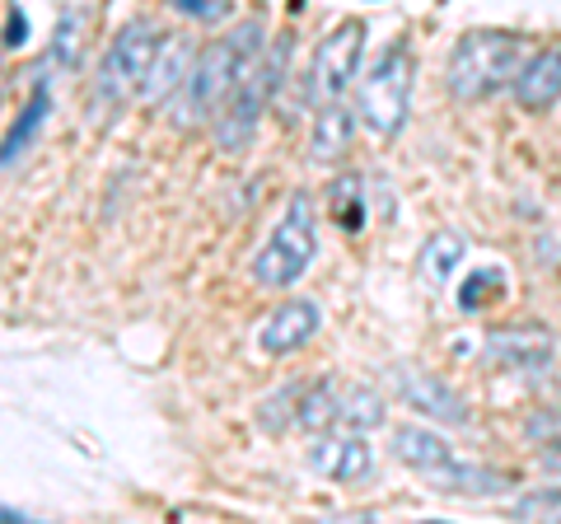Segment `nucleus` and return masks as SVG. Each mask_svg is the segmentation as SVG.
<instances>
[{"instance_id":"nucleus-1","label":"nucleus","mask_w":561,"mask_h":524,"mask_svg":"<svg viewBox=\"0 0 561 524\" xmlns=\"http://www.w3.org/2000/svg\"><path fill=\"white\" fill-rule=\"evenodd\" d=\"M257 57H262V20L257 14L243 29H230V33H220V38H210L197 57H192V71L183 80V99H179V122H187V127L192 122H216Z\"/></svg>"},{"instance_id":"nucleus-2","label":"nucleus","mask_w":561,"mask_h":524,"mask_svg":"<svg viewBox=\"0 0 561 524\" xmlns=\"http://www.w3.org/2000/svg\"><path fill=\"white\" fill-rule=\"evenodd\" d=\"M393 459L408 464L412 474L426 478V487H435L445 497H501L515 482L511 474L459 459L454 445L445 435H435L431 426H393Z\"/></svg>"},{"instance_id":"nucleus-3","label":"nucleus","mask_w":561,"mask_h":524,"mask_svg":"<svg viewBox=\"0 0 561 524\" xmlns=\"http://www.w3.org/2000/svg\"><path fill=\"white\" fill-rule=\"evenodd\" d=\"M524 66V38L501 29H472L463 33L449 52V71L445 84L459 103H482L491 94H501Z\"/></svg>"},{"instance_id":"nucleus-4","label":"nucleus","mask_w":561,"mask_h":524,"mask_svg":"<svg viewBox=\"0 0 561 524\" xmlns=\"http://www.w3.org/2000/svg\"><path fill=\"white\" fill-rule=\"evenodd\" d=\"M313 258H319V206L309 192H295L272 239L253 258V282L267 291H286L313 267Z\"/></svg>"},{"instance_id":"nucleus-5","label":"nucleus","mask_w":561,"mask_h":524,"mask_svg":"<svg viewBox=\"0 0 561 524\" xmlns=\"http://www.w3.org/2000/svg\"><path fill=\"white\" fill-rule=\"evenodd\" d=\"M290 47H295V43H290V33H286L280 43H272V52L249 66V76L239 80V90H234L230 103L220 109V117H216V146H220L225 155H239V150H249V146H253L262 113L272 109L276 90L286 84Z\"/></svg>"},{"instance_id":"nucleus-6","label":"nucleus","mask_w":561,"mask_h":524,"mask_svg":"<svg viewBox=\"0 0 561 524\" xmlns=\"http://www.w3.org/2000/svg\"><path fill=\"white\" fill-rule=\"evenodd\" d=\"M412 80H416V61L408 38H398L379 52V61L365 71L360 94H356V117L370 127L375 136H398L408 127V109H412Z\"/></svg>"},{"instance_id":"nucleus-7","label":"nucleus","mask_w":561,"mask_h":524,"mask_svg":"<svg viewBox=\"0 0 561 524\" xmlns=\"http://www.w3.org/2000/svg\"><path fill=\"white\" fill-rule=\"evenodd\" d=\"M160 38L164 33L154 29V20H131V24L117 29V38L108 43V52H103L99 76H94V103L99 109H122L131 94H140L154 52H160Z\"/></svg>"},{"instance_id":"nucleus-8","label":"nucleus","mask_w":561,"mask_h":524,"mask_svg":"<svg viewBox=\"0 0 561 524\" xmlns=\"http://www.w3.org/2000/svg\"><path fill=\"white\" fill-rule=\"evenodd\" d=\"M360 57H365V24H342L337 33H328L313 52V66H309V103L323 109V103H337L351 84H356L360 71Z\"/></svg>"},{"instance_id":"nucleus-9","label":"nucleus","mask_w":561,"mask_h":524,"mask_svg":"<svg viewBox=\"0 0 561 524\" xmlns=\"http://www.w3.org/2000/svg\"><path fill=\"white\" fill-rule=\"evenodd\" d=\"M486 365L505 375H542L552 365V333L542 323H511L486 333Z\"/></svg>"},{"instance_id":"nucleus-10","label":"nucleus","mask_w":561,"mask_h":524,"mask_svg":"<svg viewBox=\"0 0 561 524\" xmlns=\"http://www.w3.org/2000/svg\"><path fill=\"white\" fill-rule=\"evenodd\" d=\"M398 398L408 403L412 412L431 417V422H445V426H468L472 422V408L459 389H449L440 375L431 371H416V365H398Z\"/></svg>"},{"instance_id":"nucleus-11","label":"nucleus","mask_w":561,"mask_h":524,"mask_svg":"<svg viewBox=\"0 0 561 524\" xmlns=\"http://www.w3.org/2000/svg\"><path fill=\"white\" fill-rule=\"evenodd\" d=\"M319 328H323V309L313 300H305V295H295V300H280L267 319H262L257 346L267 356H295L319 338Z\"/></svg>"},{"instance_id":"nucleus-12","label":"nucleus","mask_w":561,"mask_h":524,"mask_svg":"<svg viewBox=\"0 0 561 524\" xmlns=\"http://www.w3.org/2000/svg\"><path fill=\"white\" fill-rule=\"evenodd\" d=\"M305 464L332 482H365L375 474V449L365 441V431H342V435L319 431V441L305 454Z\"/></svg>"},{"instance_id":"nucleus-13","label":"nucleus","mask_w":561,"mask_h":524,"mask_svg":"<svg viewBox=\"0 0 561 524\" xmlns=\"http://www.w3.org/2000/svg\"><path fill=\"white\" fill-rule=\"evenodd\" d=\"M511 94H515L519 109H529V113L552 109L561 99V43L538 47L534 57L519 66L515 80H511Z\"/></svg>"},{"instance_id":"nucleus-14","label":"nucleus","mask_w":561,"mask_h":524,"mask_svg":"<svg viewBox=\"0 0 561 524\" xmlns=\"http://www.w3.org/2000/svg\"><path fill=\"white\" fill-rule=\"evenodd\" d=\"M351 136H356V113L346 103H323L313 109V141H309V160L313 164H337L351 150Z\"/></svg>"},{"instance_id":"nucleus-15","label":"nucleus","mask_w":561,"mask_h":524,"mask_svg":"<svg viewBox=\"0 0 561 524\" xmlns=\"http://www.w3.org/2000/svg\"><path fill=\"white\" fill-rule=\"evenodd\" d=\"M192 57H197V52H192L187 38H160V52H154L140 94H146L150 103H164L173 90H183V80L192 71Z\"/></svg>"},{"instance_id":"nucleus-16","label":"nucleus","mask_w":561,"mask_h":524,"mask_svg":"<svg viewBox=\"0 0 561 524\" xmlns=\"http://www.w3.org/2000/svg\"><path fill=\"white\" fill-rule=\"evenodd\" d=\"M524 441L534 445L538 464L548 468V474H561V403L524 417Z\"/></svg>"},{"instance_id":"nucleus-17","label":"nucleus","mask_w":561,"mask_h":524,"mask_svg":"<svg viewBox=\"0 0 561 524\" xmlns=\"http://www.w3.org/2000/svg\"><path fill=\"white\" fill-rule=\"evenodd\" d=\"M463 258H468L463 235L440 230V235H431V239H426V249H421V276H426L431 286H445V282H449V272L459 267Z\"/></svg>"},{"instance_id":"nucleus-18","label":"nucleus","mask_w":561,"mask_h":524,"mask_svg":"<svg viewBox=\"0 0 561 524\" xmlns=\"http://www.w3.org/2000/svg\"><path fill=\"white\" fill-rule=\"evenodd\" d=\"M47 103H51L47 84H38V90H33V99L24 103L20 122H14L10 136L0 141V164H14V155H24V150L33 146V136H38V132H43V122H47Z\"/></svg>"},{"instance_id":"nucleus-19","label":"nucleus","mask_w":561,"mask_h":524,"mask_svg":"<svg viewBox=\"0 0 561 524\" xmlns=\"http://www.w3.org/2000/svg\"><path fill=\"white\" fill-rule=\"evenodd\" d=\"M383 417H389V412H383V398L375 389H365V384L337 394V426H346V431H375V426H383Z\"/></svg>"},{"instance_id":"nucleus-20","label":"nucleus","mask_w":561,"mask_h":524,"mask_svg":"<svg viewBox=\"0 0 561 524\" xmlns=\"http://www.w3.org/2000/svg\"><path fill=\"white\" fill-rule=\"evenodd\" d=\"M295 426H305V431H328V426H337V389L323 379V384H305V394H300V408H295Z\"/></svg>"},{"instance_id":"nucleus-21","label":"nucleus","mask_w":561,"mask_h":524,"mask_svg":"<svg viewBox=\"0 0 561 524\" xmlns=\"http://www.w3.org/2000/svg\"><path fill=\"white\" fill-rule=\"evenodd\" d=\"M505 272L501 267H478V272H468V282H463V291H459V309L463 314H478V309H486V305H496L501 295H505Z\"/></svg>"},{"instance_id":"nucleus-22","label":"nucleus","mask_w":561,"mask_h":524,"mask_svg":"<svg viewBox=\"0 0 561 524\" xmlns=\"http://www.w3.org/2000/svg\"><path fill=\"white\" fill-rule=\"evenodd\" d=\"M328 216L342 230H360L365 225V202H360V179H337L328 187Z\"/></svg>"},{"instance_id":"nucleus-23","label":"nucleus","mask_w":561,"mask_h":524,"mask_svg":"<svg viewBox=\"0 0 561 524\" xmlns=\"http://www.w3.org/2000/svg\"><path fill=\"white\" fill-rule=\"evenodd\" d=\"M519 520H561V487H542V492H529L515 501Z\"/></svg>"},{"instance_id":"nucleus-24","label":"nucleus","mask_w":561,"mask_h":524,"mask_svg":"<svg viewBox=\"0 0 561 524\" xmlns=\"http://www.w3.org/2000/svg\"><path fill=\"white\" fill-rule=\"evenodd\" d=\"M179 14H187V20H202V24H220L225 14H230L234 5L230 0H169Z\"/></svg>"},{"instance_id":"nucleus-25","label":"nucleus","mask_w":561,"mask_h":524,"mask_svg":"<svg viewBox=\"0 0 561 524\" xmlns=\"http://www.w3.org/2000/svg\"><path fill=\"white\" fill-rule=\"evenodd\" d=\"M24 38H28V20H24L20 10H14V14H10V33H5V47H20Z\"/></svg>"}]
</instances>
